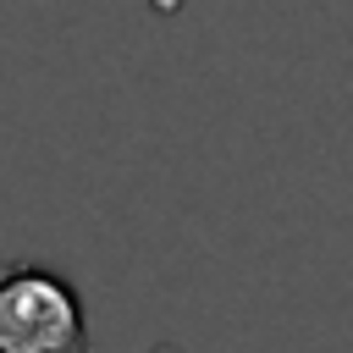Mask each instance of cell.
I'll return each instance as SVG.
<instances>
[{"label": "cell", "mask_w": 353, "mask_h": 353, "mask_svg": "<svg viewBox=\"0 0 353 353\" xmlns=\"http://www.w3.org/2000/svg\"><path fill=\"white\" fill-rule=\"evenodd\" d=\"M0 353H88L77 287L44 265H0Z\"/></svg>", "instance_id": "6da1fadb"}, {"label": "cell", "mask_w": 353, "mask_h": 353, "mask_svg": "<svg viewBox=\"0 0 353 353\" xmlns=\"http://www.w3.org/2000/svg\"><path fill=\"white\" fill-rule=\"evenodd\" d=\"M149 6H154L160 17H176V11H182V0H149Z\"/></svg>", "instance_id": "7a4b0ae2"}]
</instances>
